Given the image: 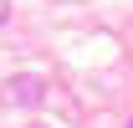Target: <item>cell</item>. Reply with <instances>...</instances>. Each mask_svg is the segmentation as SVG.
I'll return each mask as SVG.
<instances>
[{"mask_svg": "<svg viewBox=\"0 0 133 128\" xmlns=\"http://www.w3.org/2000/svg\"><path fill=\"white\" fill-rule=\"evenodd\" d=\"M128 128H133V123H128Z\"/></svg>", "mask_w": 133, "mask_h": 128, "instance_id": "2", "label": "cell"}, {"mask_svg": "<svg viewBox=\"0 0 133 128\" xmlns=\"http://www.w3.org/2000/svg\"><path fill=\"white\" fill-rule=\"evenodd\" d=\"M5 92L16 97V103H36V82H16V87H5Z\"/></svg>", "mask_w": 133, "mask_h": 128, "instance_id": "1", "label": "cell"}]
</instances>
